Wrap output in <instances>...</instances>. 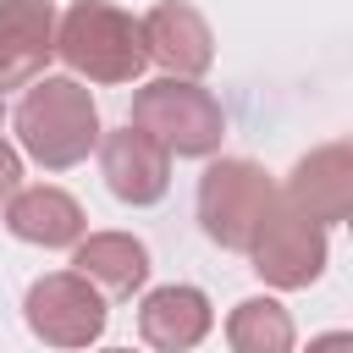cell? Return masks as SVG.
I'll use <instances>...</instances> for the list:
<instances>
[{"mask_svg":"<svg viewBox=\"0 0 353 353\" xmlns=\"http://www.w3.org/2000/svg\"><path fill=\"white\" fill-rule=\"evenodd\" d=\"M11 127H17V154L39 160L44 171H66V165L88 160L105 132L94 94L66 72L61 77L44 72L39 83H28V94L11 110Z\"/></svg>","mask_w":353,"mask_h":353,"instance_id":"cell-1","label":"cell"},{"mask_svg":"<svg viewBox=\"0 0 353 353\" xmlns=\"http://www.w3.org/2000/svg\"><path fill=\"white\" fill-rule=\"evenodd\" d=\"M55 55L77 83H132L149 66L138 17L110 0H72L66 17H55Z\"/></svg>","mask_w":353,"mask_h":353,"instance_id":"cell-2","label":"cell"},{"mask_svg":"<svg viewBox=\"0 0 353 353\" xmlns=\"http://www.w3.org/2000/svg\"><path fill=\"white\" fill-rule=\"evenodd\" d=\"M127 127L149 132L171 160H210L226 138V110L204 83L188 77H154L132 94Z\"/></svg>","mask_w":353,"mask_h":353,"instance_id":"cell-3","label":"cell"},{"mask_svg":"<svg viewBox=\"0 0 353 353\" xmlns=\"http://www.w3.org/2000/svg\"><path fill=\"white\" fill-rule=\"evenodd\" d=\"M270 210H276V182L259 160L221 154V160L204 165V176H199V226L215 248L248 254V243L270 221Z\"/></svg>","mask_w":353,"mask_h":353,"instance_id":"cell-4","label":"cell"},{"mask_svg":"<svg viewBox=\"0 0 353 353\" xmlns=\"http://www.w3.org/2000/svg\"><path fill=\"white\" fill-rule=\"evenodd\" d=\"M22 314H28V331L44 342V347H61V353H77L88 342L105 336V292L88 287L77 270H50L28 287L22 298Z\"/></svg>","mask_w":353,"mask_h":353,"instance_id":"cell-5","label":"cell"},{"mask_svg":"<svg viewBox=\"0 0 353 353\" xmlns=\"http://www.w3.org/2000/svg\"><path fill=\"white\" fill-rule=\"evenodd\" d=\"M248 259H254V276L276 292H298V287H314L331 265V237L325 226L292 215V210H270V221L254 232L248 243Z\"/></svg>","mask_w":353,"mask_h":353,"instance_id":"cell-6","label":"cell"},{"mask_svg":"<svg viewBox=\"0 0 353 353\" xmlns=\"http://www.w3.org/2000/svg\"><path fill=\"white\" fill-rule=\"evenodd\" d=\"M276 204L303 215V221H314V226H342L353 215V149L347 143L309 149L292 165L287 188H276Z\"/></svg>","mask_w":353,"mask_h":353,"instance_id":"cell-7","label":"cell"},{"mask_svg":"<svg viewBox=\"0 0 353 353\" xmlns=\"http://www.w3.org/2000/svg\"><path fill=\"white\" fill-rule=\"evenodd\" d=\"M143 28V55L149 66H160L165 77H188L199 83L215 66V33L204 22V11H193L188 0H160L138 17Z\"/></svg>","mask_w":353,"mask_h":353,"instance_id":"cell-8","label":"cell"},{"mask_svg":"<svg viewBox=\"0 0 353 353\" xmlns=\"http://www.w3.org/2000/svg\"><path fill=\"white\" fill-rule=\"evenodd\" d=\"M99 171L121 204H160L171 188V154L138 127L99 132Z\"/></svg>","mask_w":353,"mask_h":353,"instance_id":"cell-9","label":"cell"},{"mask_svg":"<svg viewBox=\"0 0 353 353\" xmlns=\"http://www.w3.org/2000/svg\"><path fill=\"white\" fill-rule=\"evenodd\" d=\"M50 61H55V6L0 0V94L39 83Z\"/></svg>","mask_w":353,"mask_h":353,"instance_id":"cell-10","label":"cell"},{"mask_svg":"<svg viewBox=\"0 0 353 353\" xmlns=\"http://www.w3.org/2000/svg\"><path fill=\"white\" fill-rule=\"evenodd\" d=\"M210 325H215V309H210V298H204L199 287H188V281L154 287V292H143V303H138V336H143L154 353H188V347H199V342L210 336Z\"/></svg>","mask_w":353,"mask_h":353,"instance_id":"cell-11","label":"cell"},{"mask_svg":"<svg viewBox=\"0 0 353 353\" xmlns=\"http://www.w3.org/2000/svg\"><path fill=\"white\" fill-rule=\"evenodd\" d=\"M0 221L11 226V237L33 243V248H72V243L83 237V226H88V221H83V204H77L66 188H50V182L17 188Z\"/></svg>","mask_w":353,"mask_h":353,"instance_id":"cell-12","label":"cell"},{"mask_svg":"<svg viewBox=\"0 0 353 353\" xmlns=\"http://www.w3.org/2000/svg\"><path fill=\"white\" fill-rule=\"evenodd\" d=\"M72 270L99 287V292H116V298H132L143 281H149V248L132 237V232H88L72 243Z\"/></svg>","mask_w":353,"mask_h":353,"instance_id":"cell-13","label":"cell"},{"mask_svg":"<svg viewBox=\"0 0 353 353\" xmlns=\"http://www.w3.org/2000/svg\"><path fill=\"white\" fill-rule=\"evenodd\" d=\"M226 342H232V353H292L298 331L276 298H243L226 314Z\"/></svg>","mask_w":353,"mask_h":353,"instance_id":"cell-14","label":"cell"},{"mask_svg":"<svg viewBox=\"0 0 353 353\" xmlns=\"http://www.w3.org/2000/svg\"><path fill=\"white\" fill-rule=\"evenodd\" d=\"M17 188H22V154H17V143L0 138V215H6V204H11Z\"/></svg>","mask_w":353,"mask_h":353,"instance_id":"cell-15","label":"cell"},{"mask_svg":"<svg viewBox=\"0 0 353 353\" xmlns=\"http://www.w3.org/2000/svg\"><path fill=\"white\" fill-rule=\"evenodd\" d=\"M303 353H353V331H320Z\"/></svg>","mask_w":353,"mask_h":353,"instance_id":"cell-16","label":"cell"},{"mask_svg":"<svg viewBox=\"0 0 353 353\" xmlns=\"http://www.w3.org/2000/svg\"><path fill=\"white\" fill-rule=\"evenodd\" d=\"M105 353H132V347H105Z\"/></svg>","mask_w":353,"mask_h":353,"instance_id":"cell-17","label":"cell"},{"mask_svg":"<svg viewBox=\"0 0 353 353\" xmlns=\"http://www.w3.org/2000/svg\"><path fill=\"white\" fill-rule=\"evenodd\" d=\"M0 116H6V94H0Z\"/></svg>","mask_w":353,"mask_h":353,"instance_id":"cell-18","label":"cell"}]
</instances>
